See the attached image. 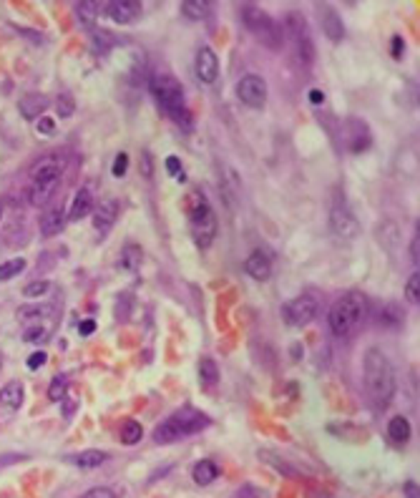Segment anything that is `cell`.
Returning a JSON list of instances; mask_svg holds the SVG:
<instances>
[{"label":"cell","mask_w":420,"mask_h":498,"mask_svg":"<svg viewBox=\"0 0 420 498\" xmlns=\"http://www.w3.org/2000/svg\"><path fill=\"white\" fill-rule=\"evenodd\" d=\"M149 91H151V96H154V101L159 103V108L174 121L176 126L184 129V131H192L194 129L192 111L186 106L184 89H181V84L174 76H169V73H154L149 79Z\"/></svg>","instance_id":"2"},{"label":"cell","mask_w":420,"mask_h":498,"mask_svg":"<svg viewBox=\"0 0 420 498\" xmlns=\"http://www.w3.org/2000/svg\"><path fill=\"white\" fill-rule=\"evenodd\" d=\"M317 13H320V28L332 43H340L345 38V25H342V18L337 15L335 8L330 6H317Z\"/></svg>","instance_id":"14"},{"label":"cell","mask_w":420,"mask_h":498,"mask_svg":"<svg viewBox=\"0 0 420 498\" xmlns=\"http://www.w3.org/2000/svg\"><path fill=\"white\" fill-rule=\"evenodd\" d=\"M189 224H192L194 244L199 249H209L216 237V216L211 204L202 197V192H197V202H194L192 211H189Z\"/></svg>","instance_id":"6"},{"label":"cell","mask_w":420,"mask_h":498,"mask_svg":"<svg viewBox=\"0 0 420 498\" xmlns=\"http://www.w3.org/2000/svg\"><path fill=\"white\" fill-rule=\"evenodd\" d=\"M66 171V159L60 154H51V157L41 159L30 171V189H28V202L33 207H43L48 199H53L55 189L60 186Z\"/></svg>","instance_id":"3"},{"label":"cell","mask_w":420,"mask_h":498,"mask_svg":"<svg viewBox=\"0 0 420 498\" xmlns=\"http://www.w3.org/2000/svg\"><path fill=\"white\" fill-rule=\"evenodd\" d=\"M141 257H144V252H141V247H138V244H126V247H124V267H126V270H138Z\"/></svg>","instance_id":"32"},{"label":"cell","mask_w":420,"mask_h":498,"mask_svg":"<svg viewBox=\"0 0 420 498\" xmlns=\"http://www.w3.org/2000/svg\"><path fill=\"white\" fill-rule=\"evenodd\" d=\"M46 360H48V358H46V353H33L28 358V362H25V365H28V370H41V367L46 365Z\"/></svg>","instance_id":"43"},{"label":"cell","mask_w":420,"mask_h":498,"mask_svg":"<svg viewBox=\"0 0 420 498\" xmlns=\"http://www.w3.org/2000/svg\"><path fill=\"white\" fill-rule=\"evenodd\" d=\"M76 13H79V20L84 28H96V13H98V3H76Z\"/></svg>","instance_id":"28"},{"label":"cell","mask_w":420,"mask_h":498,"mask_svg":"<svg viewBox=\"0 0 420 498\" xmlns=\"http://www.w3.org/2000/svg\"><path fill=\"white\" fill-rule=\"evenodd\" d=\"M25 342H46V337H48V330L46 327H41V325H33L30 330H25Z\"/></svg>","instance_id":"39"},{"label":"cell","mask_w":420,"mask_h":498,"mask_svg":"<svg viewBox=\"0 0 420 498\" xmlns=\"http://www.w3.org/2000/svg\"><path fill=\"white\" fill-rule=\"evenodd\" d=\"M367 315V297L362 292H345L327 313L330 332L337 337H345L365 320Z\"/></svg>","instance_id":"4"},{"label":"cell","mask_w":420,"mask_h":498,"mask_svg":"<svg viewBox=\"0 0 420 498\" xmlns=\"http://www.w3.org/2000/svg\"><path fill=\"white\" fill-rule=\"evenodd\" d=\"M176 420H179V426H181V433L184 435H194V433H202L204 428H209V415H204L202 410H197V408H181V410H176Z\"/></svg>","instance_id":"13"},{"label":"cell","mask_w":420,"mask_h":498,"mask_svg":"<svg viewBox=\"0 0 420 498\" xmlns=\"http://www.w3.org/2000/svg\"><path fill=\"white\" fill-rule=\"evenodd\" d=\"M391 53H393V58H402V53H405V43H402L400 36H393V41H391Z\"/></svg>","instance_id":"44"},{"label":"cell","mask_w":420,"mask_h":498,"mask_svg":"<svg viewBox=\"0 0 420 498\" xmlns=\"http://www.w3.org/2000/svg\"><path fill=\"white\" fill-rule=\"evenodd\" d=\"M36 129H38V133H43V136H53L55 133V121L43 116V119L36 121Z\"/></svg>","instance_id":"40"},{"label":"cell","mask_w":420,"mask_h":498,"mask_svg":"<svg viewBox=\"0 0 420 498\" xmlns=\"http://www.w3.org/2000/svg\"><path fill=\"white\" fill-rule=\"evenodd\" d=\"M43 315H46V310H43V307L25 305V307H20V310H18V320H23V322H33V325L41 322Z\"/></svg>","instance_id":"36"},{"label":"cell","mask_w":420,"mask_h":498,"mask_svg":"<svg viewBox=\"0 0 420 498\" xmlns=\"http://www.w3.org/2000/svg\"><path fill=\"white\" fill-rule=\"evenodd\" d=\"M84 498H119V496H116V491H111V488L98 486V488H91L88 493H84Z\"/></svg>","instance_id":"41"},{"label":"cell","mask_w":420,"mask_h":498,"mask_svg":"<svg viewBox=\"0 0 420 498\" xmlns=\"http://www.w3.org/2000/svg\"><path fill=\"white\" fill-rule=\"evenodd\" d=\"M345 138L350 141V151H355V154L370 149L372 144L370 129H367L360 119H350L348 124H345Z\"/></svg>","instance_id":"15"},{"label":"cell","mask_w":420,"mask_h":498,"mask_svg":"<svg viewBox=\"0 0 420 498\" xmlns=\"http://www.w3.org/2000/svg\"><path fill=\"white\" fill-rule=\"evenodd\" d=\"M405 496H408V498H420L418 483H415V480H408V483H405Z\"/></svg>","instance_id":"45"},{"label":"cell","mask_w":420,"mask_h":498,"mask_svg":"<svg viewBox=\"0 0 420 498\" xmlns=\"http://www.w3.org/2000/svg\"><path fill=\"white\" fill-rule=\"evenodd\" d=\"M192 476L199 486H209L211 480H216V476H219V468H216L214 461H199L197 466H194Z\"/></svg>","instance_id":"23"},{"label":"cell","mask_w":420,"mask_h":498,"mask_svg":"<svg viewBox=\"0 0 420 498\" xmlns=\"http://www.w3.org/2000/svg\"><path fill=\"white\" fill-rule=\"evenodd\" d=\"M330 229L340 240H355L360 235V222H357V216L353 214V209L340 194H337V199L330 207Z\"/></svg>","instance_id":"9"},{"label":"cell","mask_w":420,"mask_h":498,"mask_svg":"<svg viewBox=\"0 0 420 498\" xmlns=\"http://www.w3.org/2000/svg\"><path fill=\"white\" fill-rule=\"evenodd\" d=\"M51 289V284L48 282H30V284H25L23 287V294L28 297V300H36V297H41V294H46Z\"/></svg>","instance_id":"37"},{"label":"cell","mask_w":420,"mask_h":498,"mask_svg":"<svg viewBox=\"0 0 420 498\" xmlns=\"http://www.w3.org/2000/svg\"><path fill=\"white\" fill-rule=\"evenodd\" d=\"M91 211H93V192H91V186H81L79 192L73 194V202L68 207V219L79 222V219L88 216Z\"/></svg>","instance_id":"18"},{"label":"cell","mask_w":420,"mask_h":498,"mask_svg":"<svg viewBox=\"0 0 420 498\" xmlns=\"http://www.w3.org/2000/svg\"><path fill=\"white\" fill-rule=\"evenodd\" d=\"M141 438H144V428H141V423H138V420H126L124 428H121V443L136 445Z\"/></svg>","instance_id":"27"},{"label":"cell","mask_w":420,"mask_h":498,"mask_svg":"<svg viewBox=\"0 0 420 498\" xmlns=\"http://www.w3.org/2000/svg\"><path fill=\"white\" fill-rule=\"evenodd\" d=\"M141 8L144 6L136 3V0H114V3H103V6H98V11L106 13V18H111L114 23L129 25L141 15Z\"/></svg>","instance_id":"11"},{"label":"cell","mask_w":420,"mask_h":498,"mask_svg":"<svg viewBox=\"0 0 420 498\" xmlns=\"http://www.w3.org/2000/svg\"><path fill=\"white\" fill-rule=\"evenodd\" d=\"M405 300H408L410 305H418L420 302V272H418V267H415V272L408 277V282H405Z\"/></svg>","instance_id":"30"},{"label":"cell","mask_w":420,"mask_h":498,"mask_svg":"<svg viewBox=\"0 0 420 498\" xmlns=\"http://www.w3.org/2000/svg\"><path fill=\"white\" fill-rule=\"evenodd\" d=\"M194 68H197V79L204 86H214L216 79H219V58H216V53L209 46H202V48H199Z\"/></svg>","instance_id":"12"},{"label":"cell","mask_w":420,"mask_h":498,"mask_svg":"<svg viewBox=\"0 0 420 498\" xmlns=\"http://www.w3.org/2000/svg\"><path fill=\"white\" fill-rule=\"evenodd\" d=\"M46 108H48V98L43 96V93H28V96H23L20 98V103H18V111L30 121L41 119Z\"/></svg>","instance_id":"20"},{"label":"cell","mask_w":420,"mask_h":498,"mask_svg":"<svg viewBox=\"0 0 420 498\" xmlns=\"http://www.w3.org/2000/svg\"><path fill=\"white\" fill-rule=\"evenodd\" d=\"M23 270H25V259L20 257L8 259V262L0 264V282H8V280H13V277L20 275Z\"/></svg>","instance_id":"29"},{"label":"cell","mask_w":420,"mask_h":498,"mask_svg":"<svg viewBox=\"0 0 420 498\" xmlns=\"http://www.w3.org/2000/svg\"><path fill=\"white\" fill-rule=\"evenodd\" d=\"M63 224H66V214H63L60 204H53L51 209L43 211V216H41V232H43V237L58 235L60 229H63Z\"/></svg>","instance_id":"19"},{"label":"cell","mask_w":420,"mask_h":498,"mask_svg":"<svg viewBox=\"0 0 420 498\" xmlns=\"http://www.w3.org/2000/svg\"><path fill=\"white\" fill-rule=\"evenodd\" d=\"M244 272L254 280H270L272 275V259L264 249H254L244 262Z\"/></svg>","instance_id":"17"},{"label":"cell","mask_w":420,"mask_h":498,"mask_svg":"<svg viewBox=\"0 0 420 498\" xmlns=\"http://www.w3.org/2000/svg\"><path fill=\"white\" fill-rule=\"evenodd\" d=\"M410 257H413L415 267H418V259H420V252H418V232H415L413 242H410Z\"/></svg>","instance_id":"46"},{"label":"cell","mask_w":420,"mask_h":498,"mask_svg":"<svg viewBox=\"0 0 420 498\" xmlns=\"http://www.w3.org/2000/svg\"><path fill=\"white\" fill-rule=\"evenodd\" d=\"M197 370H199V380H202L206 388H211V385L219 383V365H216L211 358H202L199 365H197Z\"/></svg>","instance_id":"24"},{"label":"cell","mask_w":420,"mask_h":498,"mask_svg":"<svg viewBox=\"0 0 420 498\" xmlns=\"http://www.w3.org/2000/svg\"><path fill=\"white\" fill-rule=\"evenodd\" d=\"M116 216H119V202L116 199H103L93 207V227L106 235L108 229L116 224Z\"/></svg>","instance_id":"16"},{"label":"cell","mask_w":420,"mask_h":498,"mask_svg":"<svg viewBox=\"0 0 420 498\" xmlns=\"http://www.w3.org/2000/svg\"><path fill=\"white\" fill-rule=\"evenodd\" d=\"M0 216H3V207H0Z\"/></svg>","instance_id":"51"},{"label":"cell","mask_w":420,"mask_h":498,"mask_svg":"<svg viewBox=\"0 0 420 498\" xmlns=\"http://www.w3.org/2000/svg\"><path fill=\"white\" fill-rule=\"evenodd\" d=\"M23 405V385L18 380L0 388V408L3 410H18Z\"/></svg>","instance_id":"21"},{"label":"cell","mask_w":420,"mask_h":498,"mask_svg":"<svg viewBox=\"0 0 420 498\" xmlns=\"http://www.w3.org/2000/svg\"><path fill=\"white\" fill-rule=\"evenodd\" d=\"M0 367H3V355H0Z\"/></svg>","instance_id":"50"},{"label":"cell","mask_w":420,"mask_h":498,"mask_svg":"<svg viewBox=\"0 0 420 498\" xmlns=\"http://www.w3.org/2000/svg\"><path fill=\"white\" fill-rule=\"evenodd\" d=\"M166 171L171 176H176V181H184V166H181V159L179 157H169L166 159Z\"/></svg>","instance_id":"38"},{"label":"cell","mask_w":420,"mask_h":498,"mask_svg":"<svg viewBox=\"0 0 420 498\" xmlns=\"http://www.w3.org/2000/svg\"><path fill=\"white\" fill-rule=\"evenodd\" d=\"M106 453H103V450H84V453H79V456L73 458L71 463H76V466H79V468H98V466H103V463H106Z\"/></svg>","instance_id":"25"},{"label":"cell","mask_w":420,"mask_h":498,"mask_svg":"<svg viewBox=\"0 0 420 498\" xmlns=\"http://www.w3.org/2000/svg\"><path fill=\"white\" fill-rule=\"evenodd\" d=\"M324 101V93H322V91H310V103H313V106H320V103H322Z\"/></svg>","instance_id":"48"},{"label":"cell","mask_w":420,"mask_h":498,"mask_svg":"<svg viewBox=\"0 0 420 498\" xmlns=\"http://www.w3.org/2000/svg\"><path fill=\"white\" fill-rule=\"evenodd\" d=\"M402 320V310L398 305H385L383 313H380V325H385V327H393V325H398Z\"/></svg>","instance_id":"34"},{"label":"cell","mask_w":420,"mask_h":498,"mask_svg":"<svg viewBox=\"0 0 420 498\" xmlns=\"http://www.w3.org/2000/svg\"><path fill=\"white\" fill-rule=\"evenodd\" d=\"M66 391H68L66 375H55L53 383H51V388H48V398L53 402H63V398H66Z\"/></svg>","instance_id":"33"},{"label":"cell","mask_w":420,"mask_h":498,"mask_svg":"<svg viewBox=\"0 0 420 498\" xmlns=\"http://www.w3.org/2000/svg\"><path fill=\"white\" fill-rule=\"evenodd\" d=\"M63 402H66V408H63V415H71V413H76V402L71 400V398H63Z\"/></svg>","instance_id":"49"},{"label":"cell","mask_w":420,"mask_h":498,"mask_svg":"<svg viewBox=\"0 0 420 498\" xmlns=\"http://www.w3.org/2000/svg\"><path fill=\"white\" fill-rule=\"evenodd\" d=\"M284 28H287V36H289V41H292L294 53H297L300 63L305 68H310L313 66L315 55H317V51H315L313 33H310L307 20L302 18V13L300 11H289L287 15H284Z\"/></svg>","instance_id":"7"},{"label":"cell","mask_w":420,"mask_h":498,"mask_svg":"<svg viewBox=\"0 0 420 498\" xmlns=\"http://www.w3.org/2000/svg\"><path fill=\"white\" fill-rule=\"evenodd\" d=\"M242 23H244V28L270 51L282 48V43H284L282 30H280V25L275 23V18L267 15L259 6H254V3H244V6H242Z\"/></svg>","instance_id":"5"},{"label":"cell","mask_w":420,"mask_h":498,"mask_svg":"<svg viewBox=\"0 0 420 498\" xmlns=\"http://www.w3.org/2000/svg\"><path fill=\"white\" fill-rule=\"evenodd\" d=\"M96 330V322H93V320H86V322H81V327H79V332L81 335H91V332Z\"/></svg>","instance_id":"47"},{"label":"cell","mask_w":420,"mask_h":498,"mask_svg":"<svg viewBox=\"0 0 420 498\" xmlns=\"http://www.w3.org/2000/svg\"><path fill=\"white\" fill-rule=\"evenodd\" d=\"M91 46H93L98 53H108V48L114 46V41H111V36H108L106 30L91 28Z\"/></svg>","instance_id":"31"},{"label":"cell","mask_w":420,"mask_h":498,"mask_svg":"<svg viewBox=\"0 0 420 498\" xmlns=\"http://www.w3.org/2000/svg\"><path fill=\"white\" fill-rule=\"evenodd\" d=\"M362 383L378 408H388L395 398V370L391 358L380 348H367L362 355Z\"/></svg>","instance_id":"1"},{"label":"cell","mask_w":420,"mask_h":498,"mask_svg":"<svg viewBox=\"0 0 420 498\" xmlns=\"http://www.w3.org/2000/svg\"><path fill=\"white\" fill-rule=\"evenodd\" d=\"M388 438L393 443H408L410 440V423L405 415H395V418L388 423Z\"/></svg>","instance_id":"22"},{"label":"cell","mask_w":420,"mask_h":498,"mask_svg":"<svg viewBox=\"0 0 420 498\" xmlns=\"http://www.w3.org/2000/svg\"><path fill=\"white\" fill-rule=\"evenodd\" d=\"M126 169H129V157L126 154H119V157H116V162H114V169H111V171H114V176H124L126 174Z\"/></svg>","instance_id":"42"},{"label":"cell","mask_w":420,"mask_h":498,"mask_svg":"<svg viewBox=\"0 0 420 498\" xmlns=\"http://www.w3.org/2000/svg\"><path fill=\"white\" fill-rule=\"evenodd\" d=\"M209 11H211V3H202V0H186V3H181V13H184L189 20L206 18Z\"/></svg>","instance_id":"26"},{"label":"cell","mask_w":420,"mask_h":498,"mask_svg":"<svg viewBox=\"0 0 420 498\" xmlns=\"http://www.w3.org/2000/svg\"><path fill=\"white\" fill-rule=\"evenodd\" d=\"M320 313V297L313 292H302L282 307V317L289 327H307Z\"/></svg>","instance_id":"8"},{"label":"cell","mask_w":420,"mask_h":498,"mask_svg":"<svg viewBox=\"0 0 420 498\" xmlns=\"http://www.w3.org/2000/svg\"><path fill=\"white\" fill-rule=\"evenodd\" d=\"M237 98L244 103L247 108H264L267 103V81L257 73H247L237 84Z\"/></svg>","instance_id":"10"},{"label":"cell","mask_w":420,"mask_h":498,"mask_svg":"<svg viewBox=\"0 0 420 498\" xmlns=\"http://www.w3.org/2000/svg\"><path fill=\"white\" fill-rule=\"evenodd\" d=\"M73 111H76V101H73L68 93H60V96L55 98V114H58V119H68Z\"/></svg>","instance_id":"35"}]
</instances>
